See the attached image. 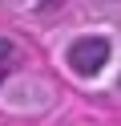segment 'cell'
Returning a JSON list of instances; mask_svg holds the SVG:
<instances>
[{"label":"cell","instance_id":"2","mask_svg":"<svg viewBox=\"0 0 121 126\" xmlns=\"http://www.w3.org/2000/svg\"><path fill=\"white\" fill-rule=\"evenodd\" d=\"M8 57H12V45H8V41H0V61H8Z\"/></svg>","mask_w":121,"mask_h":126},{"label":"cell","instance_id":"1","mask_svg":"<svg viewBox=\"0 0 121 126\" xmlns=\"http://www.w3.org/2000/svg\"><path fill=\"white\" fill-rule=\"evenodd\" d=\"M109 53H113L109 37H101V33H89V37H77V41L69 45L65 61H69V69H73L77 77H97L105 65H109Z\"/></svg>","mask_w":121,"mask_h":126},{"label":"cell","instance_id":"3","mask_svg":"<svg viewBox=\"0 0 121 126\" xmlns=\"http://www.w3.org/2000/svg\"><path fill=\"white\" fill-rule=\"evenodd\" d=\"M0 81H4V73H0Z\"/></svg>","mask_w":121,"mask_h":126}]
</instances>
